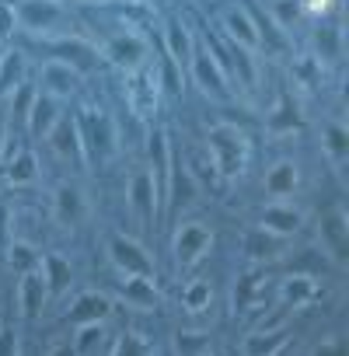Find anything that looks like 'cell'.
Listing matches in <instances>:
<instances>
[{
	"label": "cell",
	"mask_w": 349,
	"mask_h": 356,
	"mask_svg": "<svg viewBox=\"0 0 349 356\" xmlns=\"http://www.w3.org/2000/svg\"><path fill=\"white\" fill-rule=\"evenodd\" d=\"M290 175H297V171H293L290 164H283V168H276V175H273V178H276V182H269V186H273L276 193H279V189H290Z\"/></svg>",
	"instance_id": "cell-1"
}]
</instances>
